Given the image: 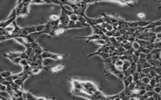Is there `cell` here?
<instances>
[{"mask_svg": "<svg viewBox=\"0 0 161 100\" xmlns=\"http://www.w3.org/2000/svg\"><path fill=\"white\" fill-rule=\"evenodd\" d=\"M41 56L43 60L45 59H51V60H56V61H60V60L67 58L68 57V54L67 53L64 54H55V53H50V52L44 50V51L41 54Z\"/></svg>", "mask_w": 161, "mask_h": 100, "instance_id": "6da1fadb", "label": "cell"}, {"mask_svg": "<svg viewBox=\"0 0 161 100\" xmlns=\"http://www.w3.org/2000/svg\"><path fill=\"white\" fill-rule=\"evenodd\" d=\"M153 21H145L142 20L139 21H127V27L128 28H141V27H145V26H148L149 24L152 22Z\"/></svg>", "mask_w": 161, "mask_h": 100, "instance_id": "7a4b0ae2", "label": "cell"}, {"mask_svg": "<svg viewBox=\"0 0 161 100\" xmlns=\"http://www.w3.org/2000/svg\"><path fill=\"white\" fill-rule=\"evenodd\" d=\"M84 18L86 20V23L89 26H94V25H100L105 23V18L103 17L100 18H88L87 16L85 15Z\"/></svg>", "mask_w": 161, "mask_h": 100, "instance_id": "3957f363", "label": "cell"}, {"mask_svg": "<svg viewBox=\"0 0 161 100\" xmlns=\"http://www.w3.org/2000/svg\"><path fill=\"white\" fill-rule=\"evenodd\" d=\"M84 27H89L87 24H82L79 21H70L67 26H66V30H71V29L74 28H82Z\"/></svg>", "mask_w": 161, "mask_h": 100, "instance_id": "277c9868", "label": "cell"}, {"mask_svg": "<svg viewBox=\"0 0 161 100\" xmlns=\"http://www.w3.org/2000/svg\"><path fill=\"white\" fill-rule=\"evenodd\" d=\"M31 4V1H23V6L22 8V10H21L20 13L19 14V16H27L29 14V6L30 4Z\"/></svg>", "mask_w": 161, "mask_h": 100, "instance_id": "5b68a950", "label": "cell"}, {"mask_svg": "<svg viewBox=\"0 0 161 100\" xmlns=\"http://www.w3.org/2000/svg\"><path fill=\"white\" fill-rule=\"evenodd\" d=\"M29 77H30V76H28V74H24V75H23V76H22V77L20 78L17 79V80H15L13 82L15 84H17L21 89H23V84H24V82H25V80L27 78H28Z\"/></svg>", "mask_w": 161, "mask_h": 100, "instance_id": "8992f818", "label": "cell"}, {"mask_svg": "<svg viewBox=\"0 0 161 100\" xmlns=\"http://www.w3.org/2000/svg\"><path fill=\"white\" fill-rule=\"evenodd\" d=\"M17 17L13 18H10V19H6L4 21H0V28H4L7 27V26H10V24H11L13 23V22L15 20H16Z\"/></svg>", "mask_w": 161, "mask_h": 100, "instance_id": "52a82bcc", "label": "cell"}, {"mask_svg": "<svg viewBox=\"0 0 161 100\" xmlns=\"http://www.w3.org/2000/svg\"><path fill=\"white\" fill-rule=\"evenodd\" d=\"M93 31V34H97V35L103 36L105 35L101 30L100 29V27L99 25H94V26H91Z\"/></svg>", "mask_w": 161, "mask_h": 100, "instance_id": "ba28073f", "label": "cell"}, {"mask_svg": "<svg viewBox=\"0 0 161 100\" xmlns=\"http://www.w3.org/2000/svg\"><path fill=\"white\" fill-rule=\"evenodd\" d=\"M64 67V64H60V65H56L55 66H54L53 68L51 69V71H52V73H58V72L62 70Z\"/></svg>", "mask_w": 161, "mask_h": 100, "instance_id": "9c48e42d", "label": "cell"}, {"mask_svg": "<svg viewBox=\"0 0 161 100\" xmlns=\"http://www.w3.org/2000/svg\"><path fill=\"white\" fill-rule=\"evenodd\" d=\"M25 28L28 32V34H34L36 33V25L32 26H27V27H25Z\"/></svg>", "mask_w": 161, "mask_h": 100, "instance_id": "30bf717a", "label": "cell"}, {"mask_svg": "<svg viewBox=\"0 0 161 100\" xmlns=\"http://www.w3.org/2000/svg\"><path fill=\"white\" fill-rule=\"evenodd\" d=\"M123 65L122 66V71H124L127 70L128 68H130V65H131L132 63H130L129 61H127V60H124L123 61Z\"/></svg>", "mask_w": 161, "mask_h": 100, "instance_id": "8fae6325", "label": "cell"}, {"mask_svg": "<svg viewBox=\"0 0 161 100\" xmlns=\"http://www.w3.org/2000/svg\"><path fill=\"white\" fill-rule=\"evenodd\" d=\"M128 71L130 72V74L132 75L134 73H135V72L136 71V63H132L131 65H130V68H128Z\"/></svg>", "mask_w": 161, "mask_h": 100, "instance_id": "7c38bea8", "label": "cell"}, {"mask_svg": "<svg viewBox=\"0 0 161 100\" xmlns=\"http://www.w3.org/2000/svg\"><path fill=\"white\" fill-rule=\"evenodd\" d=\"M43 69V68H40V67H32V69H31V75L33 76V75H37V74H38L40 71Z\"/></svg>", "mask_w": 161, "mask_h": 100, "instance_id": "4fadbf2b", "label": "cell"}, {"mask_svg": "<svg viewBox=\"0 0 161 100\" xmlns=\"http://www.w3.org/2000/svg\"><path fill=\"white\" fill-rule=\"evenodd\" d=\"M12 74H13L12 73H11L10 71H3L0 73V75H1V76L4 79H6L7 78L10 77V76H11Z\"/></svg>", "mask_w": 161, "mask_h": 100, "instance_id": "5bb4252c", "label": "cell"}, {"mask_svg": "<svg viewBox=\"0 0 161 100\" xmlns=\"http://www.w3.org/2000/svg\"><path fill=\"white\" fill-rule=\"evenodd\" d=\"M45 28V24H39L36 25V33H40L44 31Z\"/></svg>", "mask_w": 161, "mask_h": 100, "instance_id": "9a60e30c", "label": "cell"}, {"mask_svg": "<svg viewBox=\"0 0 161 100\" xmlns=\"http://www.w3.org/2000/svg\"><path fill=\"white\" fill-rule=\"evenodd\" d=\"M138 50H139V51L140 52V53H144V54H148V53L150 52V51L149 49L146 48L145 47H141V46H138Z\"/></svg>", "mask_w": 161, "mask_h": 100, "instance_id": "2e32d148", "label": "cell"}, {"mask_svg": "<svg viewBox=\"0 0 161 100\" xmlns=\"http://www.w3.org/2000/svg\"><path fill=\"white\" fill-rule=\"evenodd\" d=\"M141 82L143 83L144 85H147V84H149V83H150V79L149 78H148L147 76H145V77L142 78V79L140 80Z\"/></svg>", "mask_w": 161, "mask_h": 100, "instance_id": "e0dca14e", "label": "cell"}, {"mask_svg": "<svg viewBox=\"0 0 161 100\" xmlns=\"http://www.w3.org/2000/svg\"><path fill=\"white\" fill-rule=\"evenodd\" d=\"M98 55H100L103 58V60H105L108 59L109 57H110V54L108 53H105V52H101L99 53Z\"/></svg>", "mask_w": 161, "mask_h": 100, "instance_id": "ac0fdd59", "label": "cell"}, {"mask_svg": "<svg viewBox=\"0 0 161 100\" xmlns=\"http://www.w3.org/2000/svg\"><path fill=\"white\" fill-rule=\"evenodd\" d=\"M94 43L98 45H101V46L108 44L107 43V41H106L105 40H103V39H98V40H95L94 41Z\"/></svg>", "mask_w": 161, "mask_h": 100, "instance_id": "d6986e66", "label": "cell"}, {"mask_svg": "<svg viewBox=\"0 0 161 100\" xmlns=\"http://www.w3.org/2000/svg\"><path fill=\"white\" fill-rule=\"evenodd\" d=\"M133 76V80H134V82L136 83L137 81H140V75H139V73L138 72H135V73L132 74Z\"/></svg>", "mask_w": 161, "mask_h": 100, "instance_id": "ffe728a7", "label": "cell"}, {"mask_svg": "<svg viewBox=\"0 0 161 100\" xmlns=\"http://www.w3.org/2000/svg\"><path fill=\"white\" fill-rule=\"evenodd\" d=\"M122 81H123V83H124V85H125V89H127V88L128 87V86L130 85V83H129V81H128V80H127V78L126 77H124L123 76V79H122Z\"/></svg>", "mask_w": 161, "mask_h": 100, "instance_id": "44dd1931", "label": "cell"}, {"mask_svg": "<svg viewBox=\"0 0 161 100\" xmlns=\"http://www.w3.org/2000/svg\"><path fill=\"white\" fill-rule=\"evenodd\" d=\"M69 19L70 21H78V15L73 14L69 16Z\"/></svg>", "mask_w": 161, "mask_h": 100, "instance_id": "7402d4cb", "label": "cell"}, {"mask_svg": "<svg viewBox=\"0 0 161 100\" xmlns=\"http://www.w3.org/2000/svg\"><path fill=\"white\" fill-rule=\"evenodd\" d=\"M123 61H122V60L118 59V60H117L116 61H115V62L114 63V64H115V66H116V67H117V66H122V65H123Z\"/></svg>", "mask_w": 161, "mask_h": 100, "instance_id": "603a6c76", "label": "cell"}, {"mask_svg": "<svg viewBox=\"0 0 161 100\" xmlns=\"http://www.w3.org/2000/svg\"><path fill=\"white\" fill-rule=\"evenodd\" d=\"M152 67H150V68H145V69H143V70H142V73H144L145 74H148L150 72V71L152 69Z\"/></svg>", "mask_w": 161, "mask_h": 100, "instance_id": "cb8c5ba5", "label": "cell"}, {"mask_svg": "<svg viewBox=\"0 0 161 100\" xmlns=\"http://www.w3.org/2000/svg\"><path fill=\"white\" fill-rule=\"evenodd\" d=\"M154 91L157 94H161V87L156 86L154 88Z\"/></svg>", "mask_w": 161, "mask_h": 100, "instance_id": "d4e9b609", "label": "cell"}, {"mask_svg": "<svg viewBox=\"0 0 161 100\" xmlns=\"http://www.w3.org/2000/svg\"><path fill=\"white\" fill-rule=\"evenodd\" d=\"M50 20L51 21H57L59 20V16L53 15L50 17Z\"/></svg>", "mask_w": 161, "mask_h": 100, "instance_id": "484cf974", "label": "cell"}, {"mask_svg": "<svg viewBox=\"0 0 161 100\" xmlns=\"http://www.w3.org/2000/svg\"><path fill=\"white\" fill-rule=\"evenodd\" d=\"M145 90L146 91H154V88L150 84H147L145 86Z\"/></svg>", "mask_w": 161, "mask_h": 100, "instance_id": "4316f807", "label": "cell"}, {"mask_svg": "<svg viewBox=\"0 0 161 100\" xmlns=\"http://www.w3.org/2000/svg\"><path fill=\"white\" fill-rule=\"evenodd\" d=\"M31 3H34V4H45V1H31Z\"/></svg>", "mask_w": 161, "mask_h": 100, "instance_id": "83f0119b", "label": "cell"}, {"mask_svg": "<svg viewBox=\"0 0 161 100\" xmlns=\"http://www.w3.org/2000/svg\"><path fill=\"white\" fill-rule=\"evenodd\" d=\"M152 54L151 53V52H150L146 54V60L147 61V60H152Z\"/></svg>", "mask_w": 161, "mask_h": 100, "instance_id": "f1b7e54d", "label": "cell"}, {"mask_svg": "<svg viewBox=\"0 0 161 100\" xmlns=\"http://www.w3.org/2000/svg\"><path fill=\"white\" fill-rule=\"evenodd\" d=\"M139 58H141V59H146V54H144V53H140L139 55Z\"/></svg>", "mask_w": 161, "mask_h": 100, "instance_id": "f546056e", "label": "cell"}, {"mask_svg": "<svg viewBox=\"0 0 161 100\" xmlns=\"http://www.w3.org/2000/svg\"><path fill=\"white\" fill-rule=\"evenodd\" d=\"M137 15H138V18H140V19H143L145 17V15L143 13H138Z\"/></svg>", "mask_w": 161, "mask_h": 100, "instance_id": "4dcf8cb0", "label": "cell"}, {"mask_svg": "<svg viewBox=\"0 0 161 100\" xmlns=\"http://www.w3.org/2000/svg\"><path fill=\"white\" fill-rule=\"evenodd\" d=\"M37 100H47L46 98L43 97H37Z\"/></svg>", "mask_w": 161, "mask_h": 100, "instance_id": "1f68e13d", "label": "cell"}, {"mask_svg": "<svg viewBox=\"0 0 161 100\" xmlns=\"http://www.w3.org/2000/svg\"><path fill=\"white\" fill-rule=\"evenodd\" d=\"M121 100V99H120V98H117L115 99V100Z\"/></svg>", "mask_w": 161, "mask_h": 100, "instance_id": "d6a6232c", "label": "cell"}, {"mask_svg": "<svg viewBox=\"0 0 161 100\" xmlns=\"http://www.w3.org/2000/svg\"><path fill=\"white\" fill-rule=\"evenodd\" d=\"M55 100V99H51V100Z\"/></svg>", "mask_w": 161, "mask_h": 100, "instance_id": "836d02e7", "label": "cell"}, {"mask_svg": "<svg viewBox=\"0 0 161 100\" xmlns=\"http://www.w3.org/2000/svg\"></svg>", "mask_w": 161, "mask_h": 100, "instance_id": "e575fe53", "label": "cell"}]
</instances>
